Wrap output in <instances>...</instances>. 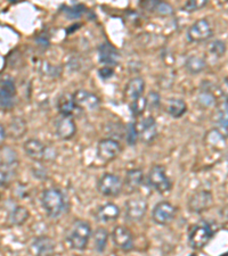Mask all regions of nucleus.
<instances>
[{
    "label": "nucleus",
    "mask_w": 228,
    "mask_h": 256,
    "mask_svg": "<svg viewBox=\"0 0 228 256\" xmlns=\"http://www.w3.org/2000/svg\"><path fill=\"white\" fill-rule=\"evenodd\" d=\"M41 204L51 218H59L68 208V202L64 194L57 188H48L43 192Z\"/></svg>",
    "instance_id": "f257e3e1"
},
{
    "label": "nucleus",
    "mask_w": 228,
    "mask_h": 256,
    "mask_svg": "<svg viewBox=\"0 0 228 256\" xmlns=\"http://www.w3.org/2000/svg\"><path fill=\"white\" fill-rule=\"evenodd\" d=\"M91 237V226L88 222L82 220H76L70 226L69 232L66 234V242L72 250H86Z\"/></svg>",
    "instance_id": "f03ea898"
},
{
    "label": "nucleus",
    "mask_w": 228,
    "mask_h": 256,
    "mask_svg": "<svg viewBox=\"0 0 228 256\" xmlns=\"http://www.w3.org/2000/svg\"><path fill=\"white\" fill-rule=\"evenodd\" d=\"M24 150L29 158L36 162H45L56 158V152L54 148L46 146L38 139H29L24 142Z\"/></svg>",
    "instance_id": "7ed1b4c3"
},
{
    "label": "nucleus",
    "mask_w": 228,
    "mask_h": 256,
    "mask_svg": "<svg viewBox=\"0 0 228 256\" xmlns=\"http://www.w3.org/2000/svg\"><path fill=\"white\" fill-rule=\"evenodd\" d=\"M214 230L208 222H202L193 226L188 234V242L190 247L194 250H201L208 245L209 242L212 239Z\"/></svg>",
    "instance_id": "20e7f679"
},
{
    "label": "nucleus",
    "mask_w": 228,
    "mask_h": 256,
    "mask_svg": "<svg viewBox=\"0 0 228 256\" xmlns=\"http://www.w3.org/2000/svg\"><path fill=\"white\" fill-rule=\"evenodd\" d=\"M213 36V28L209 20L200 18L194 22L187 30V40L193 44L205 42Z\"/></svg>",
    "instance_id": "39448f33"
},
{
    "label": "nucleus",
    "mask_w": 228,
    "mask_h": 256,
    "mask_svg": "<svg viewBox=\"0 0 228 256\" xmlns=\"http://www.w3.org/2000/svg\"><path fill=\"white\" fill-rule=\"evenodd\" d=\"M147 184L159 194H165L171 189V181L165 173V168L162 165H154L147 176Z\"/></svg>",
    "instance_id": "423d86ee"
},
{
    "label": "nucleus",
    "mask_w": 228,
    "mask_h": 256,
    "mask_svg": "<svg viewBox=\"0 0 228 256\" xmlns=\"http://www.w3.org/2000/svg\"><path fill=\"white\" fill-rule=\"evenodd\" d=\"M97 188L103 196L117 197L122 192L123 182L119 176L113 173H105L98 180Z\"/></svg>",
    "instance_id": "0eeeda50"
},
{
    "label": "nucleus",
    "mask_w": 228,
    "mask_h": 256,
    "mask_svg": "<svg viewBox=\"0 0 228 256\" xmlns=\"http://www.w3.org/2000/svg\"><path fill=\"white\" fill-rule=\"evenodd\" d=\"M122 152V146L118 140L105 138L97 144V158L103 163H109L118 158Z\"/></svg>",
    "instance_id": "6e6552de"
},
{
    "label": "nucleus",
    "mask_w": 228,
    "mask_h": 256,
    "mask_svg": "<svg viewBox=\"0 0 228 256\" xmlns=\"http://www.w3.org/2000/svg\"><path fill=\"white\" fill-rule=\"evenodd\" d=\"M177 214V208L170 202H160L152 210V218L156 224L167 226L173 221Z\"/></svg>",
    "instance_id": "1a4fd4ad"
},
{
    "label": "nucleus",
    "mask_w": 228,
    "mask_h": 256,
    "mask_svg": "<svg viewBox=\"0 0 228 256\" xmlns=\"http://www.w3.org/2000/svg\"><path fill=\"white\" fill-rule=\"evenodd\" d=\"M213 204V196L209 190H200L194 192L188 198L187 208L189 212L200 214L208 210Z\"/></svg>",
    "instance_id": "9d476101"
},
{
    "label": "nucleus",
    "mask_w": 228,
    "mask_h": 256,
    "mask_svg": "<svg viewBox=\"0 0 228 256\" xmlns=\"http://www.w3.org/2000/svg\"><path fill=\"white\" fill-rule=\"evenodd\" d=\"M73 98L80 110H96L101 106V98L96 94L88 92V90H77L73 94Z\"/></svg>",
    "instance_id": "9b49d317"
},
{
    "label": "nucleus",
    "mask_w": 228,
    "mask_h": 256,
    "mask_svg": "<svg viewBox=\"0 0 228 256\" xmlns=\"http://www.w3.org/2000/svg\"><path fill=\"white\" fill-rule=\"evenodd\" d=\"M138 139L144 144H152L157 137V124L153 116H147L136 124Z\"/></svg>",
    "instance_id": "f8f14e48"
},
{
    "label": "nucleus",
    "mask_w": 228,
    "mask_h": 256,
    "mask_svg": "<svg viewBox=\"0 0 228 256\" xmlns=\"http://www.w3.org/2000/svg\"><path fill=\"white\" fill-rule=\"evenodd\" d=\"M112 240H113L115 246L122 250L128 252L134 247L132 234L129 229H127L123 226H118L113 229V231H112Z\"/></svg>",
    "instance_id": "ddd939ff"
},
{
    "label": "nucleus",
    "mask_w": 228,
    "mask_h": 256,
    "mask_svg": "<svg viewBox=\"0 0 228 256\" xmlns=\"http://www.w3.org/2000/svg\"><path fill=\"white\" fill-rule=\"evenodd\" d=\"M147 212V203L143 198H132L126 203V216L128 220L142 221Z\"/></svg>",
    "instance_id": "4468645a"
},
{
    "label": "nucleus",
    "mask_w": 228,
    "mask_h": 256,
    "mask_svg": "<svg viewBox=\"0 0 228 256\" xmlns=\"http://www.w3.org/2000/svg\"><path fill=\"white\" fill-rule=\"evenodd\" d=\"M30 253L33 256H54L55 254V242L52 238L47 236L36 238L30 245Z\"/></svg>",
    "instance_id": "2eb2a0df"
},
{
    "label": "nucleus",
    "mask_w": 228,
    "mask_h": 256,
    "mask_svg": "<svg viewBox=\"0 0 228 256\" xmlns=\"http://www.w3.org/2000/svg\"><path fill=\"white\" fill-rule=\"evenodd\" d=\"M16 88L13 80L6 79L0 84V108L11 110L14 107Z\"/></svg>",
    "instance_id": "dca6fc26"
},
{
    "label": "nucleus",
    "mask_w": 228,
    "mask_h": 256,
    "mask_svg": "<svg viewBox=\"0 0 228 256\" xmlns=\"http://www.w3.org/2000/svg\"><path fill=\"white\" fill-rule=\"evenodd\" d=\"M57 137L62 140H69L77 134V124L73 118L61 116L55 123Z\"/></svg>",
    "instance_id": "f3484780"
},
{
    "label": "nucleus",
    "mask_w": 228,
    "mask_h": 256,
    "mask_svg": "<svg viewBox=\"0 0 228 256\" xmlns=\"http://www.w3.org/2000/svg\"><path fill=\"white\" fill-rule=\"evenodd\" d=\"M98 57H99V62H101L102 64H104L105 66H109V68L118 65L120 62L119 50L110 42H104L99 46Z\"/></svg>",
    "instance_id": "a211bd4d"
},
{
    "label": "nucleus",
    "mask_w": 228,
    "mask_h": 256,
    "mask_svg": "<svg viewBox=\"0 0 228 256\" xmlns=\"http://www.w3.org/2000/svg\"><path fill=\"white\" fill-rule=\"evenodd\" d=\"M57 110H59L62 116L70 118H73L74 115L78 114V112H80V108H79L76 102H74L73 94L69 92L61 94L59 102H57Z\"/></svg>",
    "instance_id": "6ab92c4d"
},
{
    "label": "nucleus",
    "mask_w": 228,
    "mask_h": 256,
    "mask_svg": "<svg viewBox=\"0 0 228 256\" xmlns=\"http://www.w3.org/2000/svg\"><path fill=\"white\" fill-rule=\"evenodd\" d=\"M144 181V173L140 168H132L126 174L123 182V189L127 194H132L142 187Z\"/></svg>",
    "instance_id": "aec40b11"
},
{
    "label": "nucleus",
    "mask_w": 228,
    "mask_h": 256,
    "mask_svg": "<svg viewBox=\"0 0 228 256\" xmlns=\"http://www.w3.org/2000/svg\"><path fill=\"white\" fill-rule=\"evenodd\" d=\"M145 92V81L143 78L136 76L128 81L124 88V96L129 100H135L137 98L143 97V92Z\"/></svg>",
    "instance_id": "412c9836"
},
{
    "label": "nucleus",
    "mask_w": 228,
    "mask_h": 256,
    "mask_svg": "<svg viewBox=\"0 0 228 256\" xmlns=\"http://www.w3.org/2000/svg\"><path fill=\"white\" fill-rule=\"evenodd\" d=\"M119 216H120L119 206L113 203H107V204L102 205L96 212V218H98V221L105 222V224L117 221Z\"/></svg>",
    "instance_id": "4be33fe9"
},
{
    "label": "nucleus",
    "mask_w": 228,
    "mask_h": 256,
    "mask_svg": "<svg viewBox=\"0 0 228 256\" xmlns=\"http://www.w3.org/2000/svg\"><path fill=\"white\" fill-rule=\"evenodd\" d=\"M167 113L173 118H179L184 116L187 112V104L181 98H170L167 105Z\"/></svg>",
    "instance_id": "5701e85b"
},
{
    "label": "nucleus",
    "mask_w": 228,
    "mask_h": 256,
    "mask_svg": "<svg viewBox=\"0 0 228 256\" xmlns=\"http://www.w3.org/2000/svg\"><path fill=\"white\" fill-rule=\"evenodd\" d=\"M28 126L26 120L23 118H13L8 126V134L13 139H20L22 138L24 134H27Z\"/></svg>",
    "instance_id": "b1692460"
},
{
    "label": "nucleus",
    "mask_w": 228,
    "mask_h": 256,
    "mask_svg": "<svg viewBox=\"0 0 228 256\" xmlns=\"http://www.w3.org/2000/svg\"><path fill=\"white\" fill-rule=\"evenodd\" d=\"M29 216H30V213L27 208L24 206H16L10 212V216H8V221L12 226H22L28 221Z\"/></svg>",
    "instance_id": "393cba45"
},
{
    "label": "nucleus",
    "mask_w": 228,
    "mask_h": 256,
    "mask_svg": "<svg viewBox=\"0 0 228 256\" xmlns=\"http://www.w3.org/2000/svg\"><path fill=\"white\" fill-rule=\"evenodd\" d=\"M142 6L161 16H170L173 14L172 6L163 2H143Z\"/></svg>",
    "instance_id": "a878e982"
},
{
    "label": "nucleus",
    "mask_w": 228,
    "mask_h": 256,
    "mask_svg": "<svg viewBox=\"0 0 228 256\" xmlns=\"http://www.w3.org/2000/svg\"><path fill=\"white\" fill-rule=\"evenodd\" d=\"M206 62L201 56L190 55L185 62V68L190 74H198L205 68Z\"/></svg>",
    "instance_id": "bb28decb"
},
{
    "label": "nucleus",
    "mask_w": 228,
    "mask_h": 256,
    "mask_svg": "<svg viewBox=\"0 0 228 256\" xmlns=\"http://www.w3.org/2000/svg\"><path fill=\"white\" fill-rule=\"evenodd\" d=\"M214 102L215 94L212 92V90L210 89L209 84H205V82H203L202 88L197 96V102L202 107H210L214 104Z\"/></svg>",
    "instance_id": "cd10ccee"
},
{
    "label": "nucleus",
    "mask_w": 228,
    "mask_h": 256,
    "mask_svg": "<svg viewBox=\"0 0 228 256\" xmlns=\"http://www.w3.org/2000/svg\"><path fill=\"white\" fill-rule=\"evenodd\" d=\"M107 239H109V232L104 228H99L94 234L95 248L98 252H103L106 248Z\"/></svg>",
    "instance_id": "c85d7f7f"
},
{
    "label": "nucleus",
    "mask_w": 228,
    "mask_h": 256,
    "mask_svg": "<svg viewBox=\"0 0 228 256\" xmlns=\"http://www.w3.org/2000/svg\"><path fill=\"white\" fill-rule=\"evenodd\" d=\"M208 50L213 57L221 58V57H223V55L226 54L227 47H226V44L223 42L222 40H213L209 44Z\"/></svg>",
    "instance_id": "c756f323"
},
{
    "label": "nucleus",
    "mask_w": 228,
    "mask_h": 256,
    "mask_svg": "<svg viewBox=\"0 0 228 256\" xmlns=\"http://www.w3.org/2000/svg\"><path fill=\"white\" fill-rule=\"evenodd\" d=\"M146 107H147L146 98L145 97L137 98V99H135V100L131 102V105H130L131 114L134 115L135 118L142 116L145 112V110H146Z\"/></svg>",
    "instance_id": "7c9ffc66"
},
{
    "label": "nucleus",
    "mask_w": 228,
    "mask_h": 256,
    "mask_svg": "<svg viewBox=\"0 0 228 256\" xmlns=\"http://www.w3.org/2000/svg\"><path fill=\"white\" fill-rule=\"evenodd\" d=\"M217 122L221 129L228 130V99H226L219 107Z\"/></svg>",
    "instance_id": "2f4dec72"
},
{
    "label": "nucleus",
    "mask_w": 228,
    "mask_h": 256,
    "mask_svg": "<svg viewBox=\"0 0 228 256\" xmlns=\"http://www.w3.org/2000/svg\"><path fill=\"white\" fill-rule=\"evenodd\" d=\"M208 5L206 0H190V2H186L182 5L181 10L186 12V13H193V12H197L202 10L203 7Z\"/></svg>",
    "instance_id": "473e14b6"
},
{
    "label": "nucleus",
    "mask_w": 228,
    "mask_h": 256,
    "mask_svg": "<svg viewBox=\"0 0 228 256\" xmlns=\"http://www.w3.org/2000/svg\"><path fill=\"white\" fill-rule=\"evenodd\" d=\"M138 140V132H137L136 123H130L127 129V142L129 144H136Z\"/></svg>",
    "instance_id": "72a5a7b5"
},
{
    "label": "nucleus",
    "mask_w": 228,
    "mask_h": 256,
    "mask_svg": "<svg viewBox=\"0 0 228 256\" xmlns=\"http://www.w3.org/2000/svg\"><path fill=\"white\" fill-rule=\"evenodd\" d=\"M146 102L147 107H150L151 110H156L161 104V96L156 92H152L146 97Z\"/></svg>",
    "instance_id": "f704fd0d"
},
{
    "label": "nucleus",
    "mask_w": 228,
    "mask_h": 256,
    "mask_svg": "<svg viewBox=\"0 0 228 256\" xmlns=\"http://www.w3.org/2000/svg\"><path fill=\"white\" fill-rule=\"evenodd\" d=\"M85 10L86 8L84 5H74V6L69 7L68 10H65V13L71 18H81V15L85 13Z\"/></svg>",
    "instance_id": "c9c22d12"
},
{
    "label": "nucleus",
    "mask_w": 228,
    "mask_h": 256,
    "mask_svg": "<svg viewBox=\"0 0 228 256\" xmlns=\"http://www.w3.org/2000/svg\"><path fill=\"white\" fill-rule=\"evenodd\" d=\"M12 173L10 170H0V187H5L12 180Z\"/></svg>",
    "instance_id": "e433bc0d"
},
{
    "label": "nucleus",
    "mask_w": 228,
    "mask_h": 256,
    "mask_svg": "<svg viewBox=\"0 0 228 256\" xmlns=\"http://www.w3.org/2000/svg\"><path fill=\"white\" fill-rule=\"evenodd\" d=\"M113 68H109V66H104V68L99 70V76H101L102 79H109V78L113 76Z\"/></svg>",
    "instance_id": "4c0bfd02"
},
{
    "label": "nucleus",
    "mask_w": 228,
    "mask_h": 256,
    "mask_svg": "<svg viewBox=\"0 0 228 256\" xmlns=\"http://www.w3.org/2000/svg\"><path fill=\"white\" fill-rule=\"evenodd\" d=\"M37 42H38L39 46H43L45 49H47L49 46V41L46 36H40V38H37Z\"/></svg>",
    "instance_id": "58836bf2"
},
{
    "label": "nucleus",
    "mask_w": 228,
    "mask_h": 256,
    "mask_svg": "<svg viewBox=\"0 0 228 256\" xmlns=\"http://www.w3.org/2000/svg\"><path fill=\"white\" fill-rule=\"evenodd\" d=\"M6 139V130L2 124H0V147L3 146V144L5 142Z\"/></svg>",
    "instance_id": "ea45409f"
},
{
    "label": "nucleus",
    "mask_w": 228,
    "mask_h": 256,
    "mask_svg": "<svg viewBox=\"0 0 228 256\" xmlns=\"http://www.w3.org/2000/svg\"><path fill=\"white\" fill-rule=\"evenodd\" d=\"M222 94H225L226 98L228 99V78L225 79V82H223V88H222Z\"/></svg>",
    "instance_id": "a19ab883"
},
{
    "label": "nucleus",
    "mask_w": 228,
    "mask_h": 256,
    "mask_svg": "<svg viewBox=\"0 0 228 256\" xmlns=\"http://www.w3.org/2000/svg\"><path fill=\"white\" fill-rule=\"evenodd\" d=\"M0 198H2V192H0Z\"/></svg>",
    "instance_id": "79ce46f5"
}]
</instances>
